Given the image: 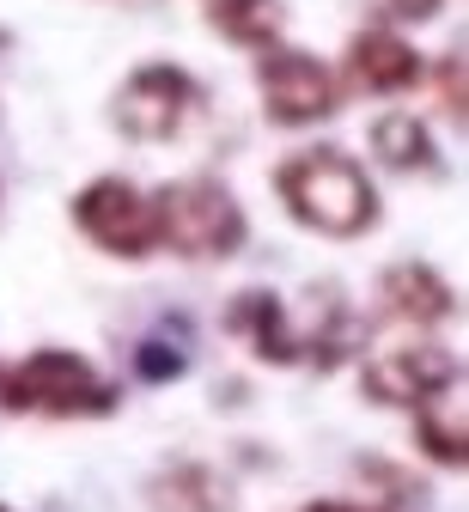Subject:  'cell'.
<instances>
[{
  "mask_svg": "<svg viewBox=\"0 0 469 512\" xmlns=\"http://www.w3.org/2000/svg\"><path fill=\"white\" fill-rule=\"evenodd\" d=\"M275 196L281 208L323 232V238H360L378 226V189L366 165L342 147H299L275 165Z\"/></svg>",
  "mask_w": 469,
  "mask_h": 512,
  "instance_id": "obj_1",
  "label": "cell"
},
{
  "mask_svg": "<svg viewBox=\"0 0 469 512\" xmlns=\"http://www.w3.org/2000/svg\"><path fill=\"white\" fill-rule=\"evenodd\" d=\"M153 220H159V244L189 256V263H226L244 250L250 220L238 208V196L220 177H177L153 196Z\"/></svg>",
  "mask_w": 469,
  "mask_h": 512,
  "instance_id": "obj_2",
  "label": "cell"
},
{
  "mask_svg": "<svg viewBox=\"0 0 469 512\" xmlns=\"http://www.w3.org/2000/svg\"><path fill=\"white\" fill-rule=\"evenodd\" d=\"M19 378V415L37 409V415H61V421H74V415H116L122 391L74 348H37L13 366Z\"/></svg>",
  "mask_w": 469,
  "mask_h": 512,
  "instance_id": "obj_3",
  "label": "cell"
},
{
  "mask_svg": "<svg viewBox=\"0 0 469 512\" xmlns=\"http://www.w3.org/2000/svg\"><path fill=\"white\" fill-rule=\"evenodd\" d=\"M256 92H262V110L268 122H281V128H311L323 116L342 110V74L329 68L323 55L311 49H262L256 61Z\"/></svg>",
  "mask_w": 469,
  "mask_h": 512,
  "instance_id": "obj_4",
  "label": "cell"
},
{
  "mask_svg": "<svg viewBox=\"0 0 469 512\" xmlns=\"http://www.w3.org/2000/svg\"><path fill=\"white\" fill-rule=\"evenodd\" d=\"M189 110H201V80L177 61H141L110 98V122L128 141H171Z\"/></svg>",
  "mask_w": 469,
  "mask_h": 512,
  "instance_id": "obj_5",
  "label": "cell"
},
{
  "mask_svg": "<svg viewBox=\"0 0 469 512\" xmlns=\"http://www.w3.org/2000/svg\"><path fill=\"white\" fill-rule=\"evenodd\" d=\"M74 226L110 250V256H128V263H141V256L159 250V220H153V196L147 189H134L128 177H92L80 196H74Z\"/></svg>",
  "mask_w": 469,
  "mask_h": 512,
  "instance_id": "obj_6",
  "label": "cell"
},
{
  "mask_svg": "<svg viewBox=\"0 0 469 512\" xmlns=\"http://www.w3.org/2000/svg\"><path fill=\"white\" fill-rule=\"evenodd\" d=\"M457 384H463V360L439 342H415V348L366 360V397L390 403V409H421V403L457 391Z\"/></svg>",
  "mask_w": 469,
  "mask_h": 512,
  "instance_id": "obj_7",
  "label": "cell"
},
{
  "mask_svg": "<svg viewBox=\"0 0 469 512\" xmlns=\"http://www.w3.org/2000/svg\"><path fill=\"white\" fill-rule=\"evenodd\" d=\"M348 86H360V92H372V98H390V92H409V86H421V74H427V61H421V49L402 37V31H390V25H372V31H354V43H348Z\"/></svg>",
  "mask_w": 469,
  "mask_h": 512,
  "instance_id": "obj_8",
  "label": "cell"
},
{
  "mask_svg": "<svg viewBox=\"0 0 469 512\" xmlns=\"http://www.w3.org/2000/svg\"><path fill=\"white\" fill-rule=\"evenodd\" d=\"M226 330L256 348V360H275V366H299L305 360V336L299 324L287 317L281 293H268V287H244L232 305H226Z\"/></svg>",
  "mask_w": 469,
  "mask_h": 512,
  "instance_id": "obj_9",
  "label": "cell"
},
{
  "mask_svg": "<svg viewBox=\"0 0 469 512\" xmlns=\"http://www.w3.org/2000/svg\"><path fill=\"white\" fill-rule=\"evenodd\" d=\"M378 311L390 324H445L457 317V287L433 269V263H390L378 275Z\"/></svg>",
  "mask_w": 469,
  "mask_h": 512,
  "instance_id": "obj_10",
  "label": "cell"
},
{
  "mask_svg": "<svg viewBox=\"0 0 469 512\" xmlns=\"http://www.w3.org/2000/svg\"><path fill=\"white\" fill-rule=\"evenodd\" d=\"M372 153L390 165V171H433L439 165V147L427 135V122L409 116V110H384L372 122Z\"/></svg>",
  "mask_w": 469,
  "mask_h": 512,
  "instance_id": "obj_11",
  "label": "cell"
},
{
  "mask_svg": "<svg viewBox=\"0 0 469 512\" xmlns=\"http://www.w3.org/2000/svg\"><path fill=\"white\" fill-rule=\"evenodd\" d=\"M415 445L439 464V470H463L469 464V433H463V409H457V391L433 397L415 409Z\"/></svg>",
  "mask_w": 469,
  "mask_h": 512,
  "instance_id": "obj_12",
  "label": "cell"
},
{
  "mask_svg": "<svg viewBox=\"0 0 469 512\" xmlns=\"http://www.w3.org/2000/svg\"><path fill=\"white\" fill-rule=\"evenodd\" d=\"M208 25L238 49H275L281 0H208Z\"/></svg>",
  "mask_w": 469,
  "mask_h": 512,
  "instance_id": "obj_13",
  "label": "cell"
},
{
  "mask_svg": "<svg viewBox=\"0 0 469 512\" xmlns=\"http://www.w3.org/2000/svg\"><path fill=\"white\" fill-rule=\"evenodd\" d=\"M153 500L165 512H220L226 506V494H220V482L208 470H171V476H159L153 482Z\"/></svg>",
  "mask_w": 469,
  "mask_h": 512,
  "instance_id": "obj_14",
  "label": "cell"
},
{
  "mask_svg": "<svg viewBox=\"0 0 469 512\" xmlns=\"http://www.w3.org/2000/svg\"><path fill=\"white\" fill-rule=\"evenodd\" d=\"M134 372H141L147 384H171V378H183V348L153 330L141 348H134Z\"/></svg>",
  "mask_w": 469,
  "mask_h": 512,
  "instance_id": "obj_15",
  "label": "cell"
},
{
  "mask_svg": "<svg viewBox=\"0 0 469 512\" xmlns=\"http://www.w3.org/2000/svg\"><path fill=\"white\" fill-rule=\"evenodd\" d=\"M439 7H445V0H366V13H372L378 25H390V31L421 25V19H433Z\"/></svg>",
  "mask_w": 469,
  "mask_h": 512,
  "instance_id": "obj_16",
  "label": "cell"
},
{
  "mask_svg": "<svg viewBox=\"0 0 469 512\" xmlns=\"http://www.w3.org/2000/svg\"><path fill=\"white\" fill-rule=\"evenodd\" d=\"M433 80H439V104H445L451 128H463V49L439 55V68H433Z\"/></svg>",
  "mask_w": 469,
  "mask_h": 512,
  "instance_id": "obj_17",
  "label": "cell"
},
{
  "mask_svg": "<svg viewBox=\"0 0 469 512\" xmlns=\"http://www.w3.org/2000/svg\"><path fill=\"white\" fill-rule=\"evenodd\" d=\"M305 512H378V506H354V500H311Z\"/></svg>",
  "mask_w": 469,
  "mask_h": 512,
  "instance_id": "obj_18",
  "label": "cell"
},
{
  "mask_svg": "<svg viewBox=\"0 0 469 512\" xmlns=\"http://www.w3.org/2000/svg\"><path fill=\"white\" fill-rule=\"evenodd\" d=\"M7 43H13V37H7V31H0V55H7Z\"/></svg>",
  "mask_w": 469,
  "mask_h": 512,
  "instance_id": "obj_19",
  "label": "cell"
},
{
  "mask_svg": "<svg viewBox=\"0 0 469 512\" xmlns=\"http://www.w3.org/2000/svg\"><path fill=\"white\" fill-rule=\"evenodd\" d=\"M0 512H13V506H0Z\"/></svg>",
  "mask_w": 469,
  "mask_h": 512,
  "instance_id": "obj_20",
  "label": "cell"
}]
</instances>
